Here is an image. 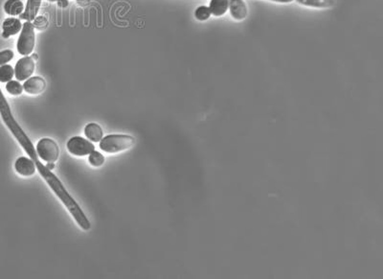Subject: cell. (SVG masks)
<instances>
[{
	"mask_svg": "<svg viewBox=\"0 0 383 279\" xmlns=\"http://www.w3.org/2000/svg\"><path fill=\"white\" fill-rule=\"evenodd\" d=\"M34 27L36 29H39V30H44L48 27L49 24V21H48V18L46 16H43V15H39L37 16L34 20Z\"/></svg>",
	"mask_w": 383,
	"mask_h": 279,
	"instance_id": "obj_20",
	"label": "cell"
},
{
	"mask_svg": "<svg viewBox=\"0 0 383 279\" xmlns=\"http://www.w3.org/2000/svg\"><path fill=\"white\" fill-rule=\"evenodd\" d=\"M41 0H28L24 12L20 14V18L32 22L40 11Z\"/></svg>",
	"mask_w": 383,
	"mask_h": 279,
	"instance_id": "obj_11",
	"label": "cell"
},
{
	"mask_svg": "<svg viewBox=\"0 0 383 279\" xmlns=\"http://www.w3.org/2000/svg\"><path fill=\"white\" fill-rule=\"evenodd\" d=\"M67 150L70 154L77 157H84L90 155L94 151V145L89 140L79 136H74L67 142Z\"/></svg>",
	"mask_w": 383,
	"mask_h": 279,
	"instance_id": "obj_5",
	"label": "cell"
},
{
	"mask_svg": "<svg viewBox=\"0 0 383 279\" xmlns=\"http://www.w3.org/2000/svg\"><path fill=\"white\" fill-rule=\"evenodd\" d=\"M46 167H47L49 170H51L52 168H54L53 162H49V164H48Z\"/></svg>",
	"mask_w": 383,
	"mask_h": 279,
	"instance_id": "obj_25",
	"label": "cell"
},
{
	"mask_svg": "<svg viewBox=\"0 0 383 279\" xmlns=\"http://www.w3.org/2000/svg\"><path fill=\"white\" fill-rule=\"evenodd\" d=\"M36 43V35H35V27L30 21H26L23 25L20 32V36L17 40L16 48L20 55L28 56L32 54Z\"/></svg>",
	"mask_w": 383,
	"mask_h": 279,
	"instance_id": "obj_3",
	"label": "cell"
},
{
	"mask_svg": "<svg viewBox=\"0 0 383 279\" xmlns=\"http://www.w3.org/2000/svg\"><path fill=\"white\" fill-rule=\"evenodd\" d=\"M35 61L32 57L24 56L17 61L14 67V76L17 81H26L29 79L35 71Z\"/></svg>",
	"mask_w": 383,
	"mask_h": 279,
	"instance_id": "obj_6",
	"label": "cell"
},
{
	"mask_svg": "<svg viewBox=\"0 0 383 279\" xmlns=\"http://www.w3.org/2000/svg\"><path fill=\"white\" fill-rule=\"evenodd\" d=\"M57 4L60 8H66L68 5H69V1L68 0H57Z\"/></svg>",
	"mask_w": 383,
	"mask_h": 279,
	"instance_id": "obj_22",
	"label": "cell"
},
{
	"mask_svg": "<svg viewBox=\"0 0 383 279\" xmlns=\"http://www.w3.org/2000/svg\"><path fill=\"white\" fill-rule=\"evenodd\" d=\"M89 3L90 0H77V4L80 7H86L87 5H89Z\"/></svg>",
	"mask_w": 383,
	"mask_h": 279,
	"instance_id": "obj_23",
	"label": "cell"
},
{
	"mask_svg": "<svg viewBox=\"0 0 383 279\" xmlns=\"http://www.w3.org/2000/svg\"><path fill=\"white\" fill-rule=\"evenodd\" d=\"M209 9L215 16H222L229 9V0H211Z\"/></svg>",
	"mask_w": 383,
	"mask_h": 279,
	"instance_id": "obj_15",
	"label": "cell"
},
{
	"mask_svg": "<svg viewBox=\"0 0 383 279\" xmlns=\"http://www.w3.org/2000/svg\"><path fill=\"white\" fill-rule=\"evenodd\" d=\"M24 10V4L20 0H7L4 4L5 13L11 16L20 15Z\"/></svg>",
	"mask_w": 383,
	"mask_h": 279,
	"instance_id": "obj_12",
	"label": "cell"
},
{
	"mask_svg": "<svg viewBox=\"0 0 383 279\" xmlns=\"http://www.w3.org/2000/svg\"><path fill=\"white\" fill-rule=\"evenodd\" d=\"M229 8L231 16L235 20L241 21L247 17L248 9L243 0H229Z\"/></svg>",
	"mask_w": 383,
	"mask_h": 279,
	"instance_id": "obj_7",
	"label": "cell"
},
{
	"mask_svg": "<svg viewBox=\"0 0 383 279\" xmlns=\"http://www.w3.org/2000/svg\"><path fill=\"white\" fill-rule=\"evenodd\" d=\"M2 119L8 129L13 133V136L16 138V140L19 142V144L24 149L29 158L33 160L35 163L38 171L40 172V176L45 180V182L50 186V188L55 192L57 197L62 200V202L65 204L68 211L73 216V218L76 220V222L83 230H89L91 225L89 220L86 218L84 213L82 212L81 208L79 204L76 202V200L73 199L70 194L67 192L64 185L61 183V181L54 175L45 165H43L40 160L38 153L36 152V149L33 145L32 141L29 139L26 133L23 132L21 127L18 125L16 120L13 118L12 111H9L3 115H1Z\"/></svg>",
	"mask_w": 383,
	"mask_h": 279,
	"instance_id": "obj_1",
	"label": "cell"
},
{
	"mask_svg": "<svg viewBox=\"0 0 383 279\" xmlns=\"http://www.w3.org/2000/svg\"><path fill=\"white\" fill-rule=\"evenodd\" d=\"M13 56H14V54L10 49H6V50L1 51L0 52V67L3 65H6L10 61H12Z\"/></svg>",
	"mask_w": 383,
	"mask_h": 279,
	"instance_id": "obj_21",
	"label": "cell"
},
{
	"mask_svg": "<svg viewBox=\"0 0 383 279\" xmlns=\"http://www.w3.org/2000/svg\"><path fill=\"white\" fill-rule=\"evenodd\" d=\"M48 1H50V2H57V0H48Z\"/></svg>",
	"mask_w": 383,
	"mask_h": 279,
	"instance_id": "obj_27",
	"label": "cell"
},
{
	"mask_svg": "<svg viewBox=\"0 0 383 279\" xmlns=\"http://www.w3.org/2000/svg\"><path fill=\"white\" fill-rule=\"evenodd\" d=\"M211 11L207 6H199L195 11V17L198 21H206L211 16Z\"/></svg>",
	"mask_w": 383,
	"mask_h": 279,
	"instance_id": "obj_18",
	"label": "cell"
},
{
	"mask_svg": "<svg viewBox=\"0 0 383 279\" xmlns=\"http://www.w3.org/2000/svg\"><path fill=\"white\" fill-rule=\"evenodd\" d=\"M134 143L135 139L130 135L110 134L101 139L100 148L106 153L115 154L132 148Z\"/></svg>",
	"mask_w": 383,
	"mask_h": 279,
	"instance_id": "obj_2",
	"label": "cell"
},
{
	"mask_svg": "<svg viewBox=\"0 0 383 279\" xmlns=\"http://www.w3.org/2000/svg\"><path fill=\"white\" fill-rule=\"evenodd\" d=\"M14 76V69L10 65H3L0 67V82L8 83Z\"/></svg>",
	"mask_w": 383,
	"mask_h": 279,
	"instance_id": "obj_16",
	"label": "cell"
},
{
	"mask_svg": "<svg viewBox=\"0 0 383 279\" xmlns=\"http://www.w3.org/2000/svg\"><path fill=\"white\" fill-rule=\"evenodd\" d=\"M14 168H15V171L17 173L21 175V176H24V177L33 176L36 171V166H35V163L33 162V160H29L24 157L19 158L18 160H16V162L14 164Z\"/></svg>",
	"mask_w": 383,
	"mask_h": 279,
	"instance_id": "obj_10",
	"label": "cell"
},
{
	"mask_svg": "<svg viewBox=\"0 0 383 279\" xmlns=\"http://www.w3.org/2000/svg\"><path fill=\"white\" fill-rule=\"evenodd\" d=\"M6 91L13 96H18L23 92V86L18 81H10L6 85Z\"/></svg>",
	"mask_w": 383,
	"mask_h": 279,
	"instance_id": "obj_17",
	"label": "cell"
},
{
	"mask_svg": "<svg viewBox=\"0 0 383 279\" xmlns=\"http://www.w3.org/2000/svg\"><path fill=\"white\" fill-rule=\"evenodd\" d=\"M46 89V82L39 76L36 77H30L28 80L25 81L23 85V90L29 94L32 95H38L43 93Z\"/></svg>",
	"mask_w": 383,
	"mask_h": 279,
	"instance_id": "obj_9",
	"label": "cell"
},
{
	"mask_svg": "<svg viewBox=\"0 0 383 279\" xmlns=\"http://www.w3.org/2000/svg\"><path fill=\"white\" fill-rule=\"evenodd\" d=\"M88 161H89L90 165H92L94 167H100V166H102L104 164L105 158H104V156L101 153L93 151L92 153L89 155Z\"/></svg>",
	"mask_w": 383,
	"mask_h": 279,
	"instance_id": "obj_19",
	"label": "cell"
},
{
	"mask_svg": "<svg viewBox=\"0 0 383 279\" xmlns=\"http://www.w3.org/2000/svg\"><path fill=\"white\" fill-rule=\"evenodd\" d=\"M38 54H33V56H32V59L35 61V60H38Z\"/></svg>",
	"mask_w": 383,
	"mask_h": 279,
	"instance_id": "obj_26",
	"label": "cell"
},
{
	"mask_svg": "<svg viewBox=\"0 0 383 279\" xmlns=\"http://www.w3.org/2000/svg\"><path fill=\"white\" fill-rule=\"evenodd\" d=\"M37 153L41 160L54 163L59 159L60 149L53 139L42 138L37 145Z\"/></svg>",
	"mask_w": 383,
	"mask_h": 279,
	"instance_id": "obj_4",
	"label": "cell"
},
{
	"mask_svg": "<svg viewBox=\"0 0 383 279\" xmlns=\"http://www.w3.org/2000/svg\"><path fill=\"white\" fill-rule=\"evenodd\" d=\"M297 3L310 8L329 9L335 5L334 0H295Z\"/></svg>",
	"mask_w": 383,
	"mask_h": 279,
	"instance_id": "obj_13",
	"label": "cell"
},
{
	"mask_svg": "<svg viewBox=\"0 0 383 279\" xmlns=\"http://www.w3.org/2000/svg\"><path fill=\"white\" fill-rule=\"evenodd\" d=\"M269 1H273V2H277V3H291L294 0H269Z\"/></svg>",
	"mask_w": 383,
	"mask_h": 279,
	"instance_id": "obj_24",
	"label": "cell"
},
{
	"mask_svg": "<svg viewBox=\"0 0 383 279\" xmlns=\"http://www.w3.org/2000/svg\"><path fill=\"white\" fill-rule=\"evenodd\" d=\"M84 133H85V136L93 142H99L103 138V130L96 123H90L86 125L84 129Z\"/></svg>",
	"mask_w": 383,
	"mask_h": 279,
	"instance_id": "obj_14",
	"label": "cell"
},
{
	"mask_svg": "<svg viewBox=\"0 0 383 279\" xmlns=\"http://www.w3.org/2000/svg\"><path fill=\"white\" fill-rule=\"evenodd\" d=\"M21 21L16 17H8L3 21L2 24V37L4 39H8L12 36L18 34L22 29Z\"/></svg>",
	"mask_w": 383,
	"mask_h": 279,
	"instance_id": "obj_8",
	"label": "cell"
}]
</instances>
